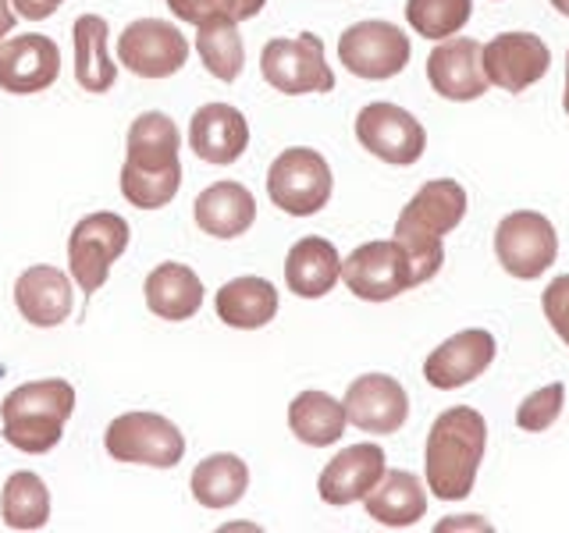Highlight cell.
<instances>
[{
  "label": "cell",
  "instance_id": "21",
  "mask_svg": "<svg viewBox=\"0 0 569 533\" xmlns=\"http://www.w3.org/2000/svg\"><path fill=\"white\" fill-rule=\"evenodd\" d=\"M14 306L32 328H58L71 316V281L50 263H36L14 281Z\"/></svg>",
  "mask_w": 569,
  "mask_h": 533
},
{
  "label": "cell",
  "instance_id": "26",
  "mask_svg": "<svg viewBox=\"0 0 569 533\" xmlns=\"http://www.w3.org/2000/svg\"><path fill=\"white\" fill-rule=\"evenodd\" d=\"M147 306L160 320H189L203 306V281L186 263H160L142 284Z\"/></svg>",
  "mask_w": 569,
  "mask_h": 533
},
{
  "label": "cell",
  "instance_id": "14",
  "mask_svg": "<svg viewBox=\"0 0 569 533\" xmlns=\"http://www.w3.org/2000/svg\"><path fill=\"white\" fill-rule=\"evenodd\" d=\"M480 64H485L488 86L506 89V93H523L548 76L551 50L533 32H502L480 47Z\"/></svg>",
  "mask_w": 569,
  "mask_h": 533
},
{
  "label": "cell",
  "instance_id": "35",
  "mask_svg": "<svg viewBox=\"0 0 569 533\" xmlns=\"http://www.w3.org/2000/svg\"><path fill=\"white\" fill-rule=\"evenodd\" d=\"M545 316H548L551 331L569 345V274L556 278L545 289Z\"/></svg>",
  "mask_w": 569,
  "mask_h": 533
},
{
  "label": "cell",
  "instance_id": "34",
  "mask_svg": "<svg viewBox=\"0 0 569 533\" xmlns=\"http://www.w3.org/2000/svg\"><path fill=\"white\" fill-rule=\"evenodd\" d=\"M178 22L207 26V22H239V0H168Z\"/></svg>",
  "mask_w": 569,
  "mask_h": 533
},
{
  "label": "cell",
  "instance_id": "20",
  "mask_svg": "<svg viewBox=\"0 0 569 533\" xmlns=\"http://www.w3.org/2000/svg\"><path fill=\"white\" fill-rule=\"evenodd\" d=\"M385 476V449L381 444H349L338 452L325 470H320L317 491L328 505H352L363 502L367 491Z\"/></svg>",
  "mask_w": 569,
  "mask_h": 533
},
{
  "label": "cell",
  "instance_id": "22",
  "mask_svg": "<svg viewBox=\"0 0 569 533\" xmlns=\"http://www.w3.org/2000/svg\"><path fill=\"white\" fill-rule=\"evenodd\" d=\"M196 224L213 239H239L257 221V200L242 182H218L203 189L192 203Z\"/></svg>",
  "mask_w": 569,
  "mask_h": 533
},
{
  "label": "cell",
  "instance_id": "1",
  "mask_svg": "<svg viewBox=\"0 0 569 533\" xmlns=\"http://www.w3.org/2000/svg\"><path fill=\"white\" fill-rule=\"evenodd\" d=\"M124 168H121V195L139 210L168 207L178 189H182V132L178 124L160 114L147 111L132 121L129 139H124Z\"/></svg>",
  "mask_w": 569,
  "mask_h": 533
},
{
  "label": "cell",
  "instance_id": "12",
  "mask_svg": "<svg viewBox=\"0 0 569 533\" xmlns=\"http://www.w3.org/2000/svg\"><path fill=\"white\" fill-rule=\"evenodd\" d=\"M118 61L139 79H171L189 61V40L171 22L139 18L118 36Z\"/></svg>",
  "mask_w": 569,
  "mask_h": 533
},
{
  "label": "cell",
  "instance_id": "4",
  "mask_svg": "<svg viewBox=\"0 0 569 533\" xmlns=\"http://www.w3.org/2000/svg\"><path fill=\"white\" fill-rule=\"evenodd\" d=\"M76 413V388L61 378L29 381L14 388L0 405L4 441L26 455H47L58 449L64 423Z\"/></svg>",
  "mask_w": 569,
  "mask_h": 533
},
{
  "label": "cell",
  "instance_id": "36",
  "mask_svg": "<svg viewBox=\"0 0 569 533\" xmlns=\"http://www.w3.org/2000/svg\"><path fill=\"white\" fill-rule=\"evenodd\" d=\"M61 4L64 0H11V8L22 18H29V22H43V18H50Z\"/></svg>",
  "mask_w": 569,
  "mask_h": 533
},
{
  "label": "cell",
  "instance_id": "31",
  "mask_svg": "<svg viewBox=\"0 0 569 533\" xmlns=\"http://www.w3.org/2000/svg\"><path fill=\"white\" fill-rule=\"evenodd\" d=\"M196 53L218 82H236L246 64L239 22H207L196 32Z\"/></svg>",
  "mask_w": 569,
  "mask_h": 533
},
{
  "label": "cell",
  "instance_id": "11",
  "mask_svg": "<svg viewBox=\"0 0 569 533\" xmlns=\"http://www.w3.org/2000/svg\"><path fill=\"white\" fill-rule=\"evenodd\" d=\"M342 281L349 292L363 302H388L409 289H417L413 266L396 239L388 242H363L360 249L342 260Z\"/></svg>",
  "mask_w": 569,
  "mask_h": 533
},
{
  "label": "cell",
  "instance_id": "24",
  "mask_svg": "<svg viewBox=\"0 0 569 533\" xmlns=\"http://www.w3.org/2000/svg\"><path fill=\"white\" fill-rule=\"evenodd\" d=\"M213 313H218L221 324L236 328V331L267 328L278 316V289L267 278H257V274L236 278V281H228L218 289Z\"/></svg>",
  "mask_w": 569,
  "mask_h": 533
},
{
  "label": "cell",
  "instance_id": "37",
  "mask_svg": "<svg viewBox=\"0 0 569 533\" xmlns=\"http://www.w3.org/2000/svg\"><path fill=\"white\" fill-rule=\"evenodd\" d=\"M14 29V8H11V0H0V40Z\"/></svg>",
  "mask_w": 569,
  "mask_h": 533
},
{
  "label": "cell",
  "instance_id": "18",
  "mask_svg": "<svg viewBox=\"0 0 569 533\" xmlns=\"http://www.w3.org/2000/svg\"><path fill=\"white\" fill-rule=\"evenodd\" d=\"M427 82L438 97L470 103L488 93V76L480 64V43L467 40V36H449L441 40L431 58H427Z\"/></svg>",
  "mask_w": 569,
  "mask_h": 533
},
{
  "label": "cell",
  "instance_id": "13",
  "mask_svg": "<svg viewBox=\"0 0 569 533\" xmlns=\"http://www.w3.org/2000/svg\"><path fill=\"white\" fill-rule=\"evenodd\" d=\"M356 139L367 153H373L385 164L409 168L417 164L427 150V132L423 124L402 111L399 103H367L360 114H356Z\"/></svg>",
  "mask_w": 569,
  "mask_h": 533
},
{
  "label": "cell",
  "instance_id": "30",
  "mask_svg": "<svg viewBox=\"0 0 569 533\" xmlns=\"http://www.w3.org/2000/svg\"><path fill=\"white\" fill-rule=\"evenodd\" d=\"M0 520L8 530H43L50 520V491L40 473L18 470L0 491Z\"/></svg>",
  "mask_w": 569,
  "mask_h": 533
},
{
  "label": "cell",
  "instance_id": "5",
  "mask_svg": "<svg viewBox=\"0 0 569 533\" xmlns=\"http://www.w3.org/2000/svg\"><path fill=\"white\" fill-rule=\"evenodd\" d=\"M335 178L328 160L310 147H289L274 157L267 171V195L289 218H313L331 200Z\"/></svg>",
  "mask_w": 569,
  "mask_h": 533
},
{
  "label": "cell",
  "instance_id": "28",
  "mask_svg": "<svg viewBox=\"0 0 569 533\" xmlns=\"http://www.w3.org/2000/svg\"><path fill=\"white\" fill-rule=\"evenodd\" d=\"M346 409L328 391H302L289 405V426L292 434L310 444V449H328L346 434Z\"/></svg>",
  "mask_w": 569,
  "mask_h": 533
},
{
  "label": "cell",
  "instance_id": "33",
  "mask_svg": "<svg viewBox=\"0 0 569 533\" xmlns=\"http://www.w3.org/2000/svg\"><path fill=\"white\" fill-rule=\"evenodd\" d=\"M562 405H566V384L562 381L545 384L541 391H533V395H527L520 402V409H516V423H520L523 431L541 434L562 416Z\"/></svg>",
  "mask_w": 569,
  "mask_h": 533
},
{
  "label": "cell",
  "instance_id": "15",
  "mask_svg": "<svg viewBox=\"0 0 569 533\" xmlns=\"http://www.w3.org/2000/svg\"><path fill=\"white\" fill-rule=\"evenodd\" d=\"M61 76V47L43 32H18L0 40V89L14 97L43 93Z\"/></svg>",
  "mask_w": 569,
  "mask_h": 533
},
{
  "label": "cell",
  "instance_id": "32",
  "mask_svg": "<svg viewBox=\"0 0 569 533\" xmlns=\"http://www.w3.org/2000/svg\"><path fill=\"white\" fill-rule=\"evenodd\" d=\"M473 0H406V22L423 40H449L470 22Z\"/></svg>",
  "mask_w": 569,
  "mask_h": 533
},
{
  "label": "cell",
  "instance_id": "19",
  "mask_svg": "<svg viewBox=\"0 0 569 533\" xmlns=\"http://www.w3.org/2000/svg\"><path fill=\"white\" fill-rule=\"evenodd\" d=\"M249 147V121L231 103H203L189 121V150L207 164H236Z\"/></svg>",
  "mask_w": 569,
  "mask_h": 533
},
{
  "label": "cell",
  "instance_id": "23",
  "mask_svg": "<svg viewBox=\"0 0 569 533\" xmlns=\"http://www.w3.org/2000/svg\"><path fill=\"white\" fill-rule=\"evenodd\" d=\"M338 278H342V257H338V249L320 235L299 239L289 249V257H284V284H289V292H296L299 299L328 295L338 284Z\"/></svg>",
  "mask_w": 569,
  "mask_h": 533
},
{
  "label": "cell",
  "instance_id": "6",
  "mask_svg": "<svg viewBox=\"0 0 569 533\" xmlns=\"http://www.w3.org/2000/svg\"><path fill=\"white\" fill-rule=\"evenodd\" d=\"M263 82L284 97L302 93H331L335 71L325 61V40L313 32H299L289 40H271L260 50Z\"/></svg>",
  "mask_w": 569,
  "mask_h": 533
},
{
  "label": "cell",
  "instance_id": "8",
  "mask_svg": "<svg viewBox=\"0 0 569 533\" xmlns=\"http://www.w3.org/2000/svg\"><path fill=\"white\" fill-rule=\"evenodd\" d=\"M107 452L114 462H132V466L171 470L186 455L182 431L157 413H124L107 426Z\"/></svg>",
  "mask_w": 569,
  "mask_h": 533
},
{
  "label": "cell",
  "instance_id": "9",
  "mask_svg": "<svg viewBox=\"0 0 569 533\" xmlns=\"http://www.w3.org/2000/svg\"><path fill=\"white\" fill-rule=\"evenodd\" d=\"M409 53H413L409 36L399 26L381 22V18L356 22L338 36V61L356 79H370V82L396 79L409 64Z\"/></svg>",
  "mask_w": 569,
  "mask_h": 533
},
{
  "label": "cell",
  "instance_id": "25",
  "mask_svg": "<svg viewBox=\"0 0 569 533\" xmlns=\"http://www.w3.org/2000/svg\"><path fill=\"white\" fill-rule=\"evenodd\" d=\"M363 505H367L370 520H378L381 526L406 530V526H413L417 520H423V512H427V491H423L417 473L385 470V476L367 491Z\"/></svg>",
  "mask_w": 569,
  "mask_h": 533
},
{
  "label": "cell",
  "instance_id": "27",
  "mask_svg": "<svg viewBox=\"0 0 569 533\" xmlns=\"http://www.w3.org/2000/svg\"><path fill=\"white\" fill-rule=\"evenodd\" d=\"M107 18L82 14L71 26V47H76V82L86 93H107L118 82V64L107 53Z\"/></svg>",
  "mask_w": 569,
  "mask_h": 533
},
{
  "label": "cell",
  "instance_id": "40",
  "mask_svg": "<svg viewBox=\"0 0 569 533\" xmlns=\"http://www.w3.org/2000/svg\"><path fill=\"white\" fill-rule=\"evenodd\" d=\"M562 107H566V114H569V58H566V97H562Z\"/></svg>",
  "mask_w": 569,
  "mask_h": 533
},
{
  "label": "cell",
  "instance_id": "2",
  "mask_svg": "<svg viewBox=\"0 0 569 533\" xmlns=\"http://www.w3.org/2000/svg\"><path fill=\"white\" fill-rule=\"evenodd\" d=\"M488 449V423L470 405H452L431 423L423 449L427 491L441 502H462L473 484Z\"/></svg>",
  "mask_w": 569,
  "mask_h": 533
},
{
  "label": "cell",
  "instance_id": "10",
  "mask_svg": "<svg viewBox=\"0 0 569 533\" xmlns=\"http://www.w3.org/2000/svg\"><path fill=\"white\" fill-rule=\"evenodd\" d=\"M495 257L506 266V274H512V278H520V281L541 278L559 257L556 224L538 210L509 213L495 231Z\"/></svg>",
  "mask_w": 569,
  "mask_h": 533
},
{
  "label": "cell",
  "instance_id": "16",
  "mask_svg": "<svg viewBox=\"0 0 569 533\" xmlns=\"http://www.w3.org/2000/svg\"><path fill=\"white\" fill-rule=\"evenodd\" d=\"M346 420L363 434H396L409 420L406 388L388 373H363L356 378L342 399Z\"/></svg>",
  "mask_w": 569,
  "mask_h": 533
},
{
  "label": "cell",
  "instance_id": "17",
  "mask_svg": "<svg viewBox=\"0 0 569 533\" xmlns=\"http://www.w3.org/2000/svg\"><path fill=\"white\" fill-rule=\"evenodd\" d=\"M495 334L485 331V328H467L452 338H445V342L427 355L423 363V378L431 388L438 391H456L462 384L477 381L480 373H485L491 363H495Z\"/></svg>",
  "mask_w": 569,
  "mask_h": 533
},
{
  "label": "cell",
  "instance_id": "7",
  "mask_svg": "<svg viewBox=\"0 0 569 533\" xmlns=\"http://www.w3.org/2000/svg\"><path fill=\"white\" fill-rule=\"evenodd\" d=\"M129 221L118 218V213L103 210V213H89L82 218L68 235V271L79 281L82 292H100L107 278H111V266L118 257L129 249Z\"/></svg>",
  "mask_w": 569,
  "mask_h": 533
},
{
  "label": "cell",
  "instance_id": "38",
  "mask_svg": "<svg viewBox=\"0 0 569 533\" xmlns=\"http://www.w3.org/2000/svg\"><path fill=\"white\" fill-rule=\"evenodd\" d=\"M263 8H267V0H239V22H246V18H257Z\"/></svg>",
  "mask_w": 569,
  "mask_h": 533
},
{
  "label": "cell",
  "instance_id": "29",
  "mask_svg": "<svg viewBox=\"0 0 569 533\" xmlns=\"http://www.w3.org/2000/svg\"><path fill=\"white\" fill-rule=\"evenodd\" d=\"M246 491H249V470L231 452L207 455L192 470V497L203 509H231Z\"/></svg>",
  "mask_w": 569,
  "mask_h": 533
},
{
  "label": "cell",
  "instance_id": "39",
  "mask_svg": "<svg viewBox=\"0 0 569 533\" xmlns=\"http://www.w3.org/2000/svg\"><path fill=\"white\" fill-rule=\"evenodd\" d=\"M551 8H556L559 14H566V18H569V0H551Z\"/></svg>",
  "mask_w": 569,
  "mask_h": 533
},
{
  "label": "cell",
  "instance_id": "3",
  "mask_svg": "<svg viewBox=\"0 0 569 533\" xmlns=\"http://www.w3.org/2000/svg\"><path fill=\"white\" fill-rule=\"evenodd\" d=\"M467 218V189L452 178H435L402 207L396 221V242L409 257L417 284L431 281L445 263V235Z\"/></svg>",
  "mask_w": 569,
  "mask_h": 533
}]
</instances>
